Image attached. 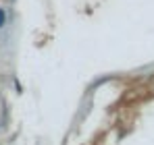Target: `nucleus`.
Listing matches in <instances>:
<instances>
[{
  "instance_id": "1",
  "label": "nucleus",
  "mask_w": 154,
  "mask_h": 145,
  "mask_svg": "<svg viewBox=\"0 0 154 145\" xmlns=\"http://www.w3.org/2000/svg\"><path fill=\"white\" fill-rule=\"evenodd\" d=\"M6 25V10L4 8H0V29Z\"/></svg>"
}]
</instances>
